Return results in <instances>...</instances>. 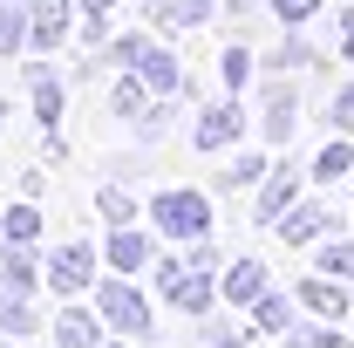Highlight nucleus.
<instances>
[{"label":"nucleus","mask_w":354,"mask_h":348,"mask_svg":"<svg viewBox=\"0 0 354 348\" xmlns=\"http://www.w3.org/2000/svg\"><path fill=\"white\" fill-rule=\"evenodd\" d=\"M320 273H334V280H354V239H334V246L320 253Z\"/></svg>","instance_id":"obj_24"},{"label":"nucleus","mask_w":354,"mask_h":348,"mask_svg":"<svg viewBox=\"0 0 354 348\" xmlns=\"http://www.w3.org/2000/svg\"><path fill=\"white\" fill-rule=\"evenodd\" d=\"M41 328V314L28 307V294L21 287H0V335H35Z\"/></svg>","instance_id":"obj_16"},{"label":"nucleus","mask_w":354,"mask_h":348,"mask_svg":"<svg viewBox=\"0 0 354 348\" xmlns=\"http://www.w3.org/2000/svg\"><path fill=\"white\" fill-rule=\"evenodd\" d=\"M293 205H300V171H293V164H272V171L259 177V205H252V218H259V225H279Z\"/></svg>","instance_id":"obj_5"},{"label":"nucleus","mask_w":354,"mask_h":348,"mask_svg":"<svg viewBox=\"0 0 354 348\" xmlns=\"http://www.w3.org/2000/svg\"><path fill=\"white\" fill-rule=\"evenodd\" d=\"M0 239H7V246H35V239H41V212H35V205L0 212Z\"/></svg>","instance_id":"obj_19"},{"label":"nucleus","mask_w":354,"mask_h":348,"mask_svg":"<svg viewBox=\"0 0 354 348\" xmlns=\"http://www.w3.org/2000/svg\"><path fill=\"white\" fill-rule=\"evenodd\" d=\"M102 348H130V335H116V342H102Z\"/></svg>","instance_id":"obj_34"},{"label":"nucleus","mask_w":354,"mask_h":348,"mask_svg":"<svg viewBox=\"0 0 354 348\" xmlns=\"http://www.w3.org/2000/svg\"><path fill=\"white\" fill-rule=\"evenodd\" d=\"M0 123H7V110H0Z\"/></svg>","instance_id":"obj_35"},{"label":"nucleus","mask_w":354,"mask_h":348,"mask_svg":"<svg viewBox=\"0 0 354 348\" xmlns=\"http://www.w3.org/2000/svg\"><path fill=\"white\" fill-rule=\"evenodd\" d=\"M82 14H88V42H102V21L116 14V0H82Z\"/></svg>","instance_id":"obj_29"},{"label":"nucleus","mask_w":354,"mask_h":348,"mask_svg":"<svg viewBox=\"0 0 354 348\" xmlns=\"http://www.w3.org/2000/svg\"><path fill=\"white\" fill-rule=\"evenodd\" d=\"M327 225H334V212H327V205H320V198H300V205H293V212L279 218V232H286V246H307V239H320V232H327Z\"/></svg>","instance_id":"obj_10"},{"label":"nucleus","mask_w":354,"mask_h":348,"mask_svg":"<svg viewBox=\"0 0 354 348\" xmlns=\"http://www.w3.org/2000/svg\"><path fill=\"white\" fill-rule=\"evenodd\" d=\"M184 260L198 266V273H218V266H225V253L212 246V239H191V253H184Z\"/></svg>","instance_id":"obj_28"},{"label":"nucleus","mask_w":354,"mask_h":348,"mask_svg":"<svg viewBox=\"0 0 354 348\" xmlns=\"http://www.w3.org/2000/svg\"><path fill=\"white\" fill-rule=\"evenodd\" d=\"M334 130H354V82L334 96Z\"/></svg>","instance_id":"obj_31"},{"label":"nucleus","mask_w":354,"mask_h":348,"mask_svg":"<svg viewBox=\"0 0 354 348\" xmlns=\"http://www.w3.org/2000/svg\"><path fill=\"white\" fill-rule=\"evenodd\" d=\"M293 294H300V307L320 314V321H341V314H348V280H334V273H313V280H300Z\"/></svg>","instance_id":"obj_6"},{"label":"nucleus","mask_w":354,"mask_h":348,"mask_svg":"<svg viewBox=\"0 0 354 348\" xmlns=\"http://www.w3.org/2000/svg\"><path fill=\"white\" fill-rule=\"evenodd\" d=\"M212 294H218V287H212V273H198V266H184L171 287H164V301L184 307V314H205V307H212Z\"/></svg>","instance_id":"obj_11"},{"label":"nucleus","mask_w":354,"mask_h":348,"mask_svg":"<svg viewBox=\"0 0 354 348\" xmlns=\"http://www.w3.org/2000/svg\"><path fill=\"white\" fill-rule=\"evenodd\" d=\"M109 110H116V116H143V82H130V76H123V82H116V96H109Z\"/></svg>","instance_id":"obj_26"},{"label":"nucleus","mask_w":354,"mask_h":348,"mask_svg":"<svg viewBox=\"0 0 354 348\" xmlns=\"http://www.w3.org/2000/svg\"><path fill=\"white\" fill-rule=\"evenodd\" d=\"M266 171H272L266 157H232V164H225V191H232V184H259Z\"/></svg>","instance_id":"obj_25"},{"label":"nucleus","mask_w":354,"mask_h":348,"mask_svg":"<svg viewBox=\"0 0 354 348\" xmlns=\"http://www.w3.org/2000/svg\"><path fill=\"white\" fill-rule=\"evenodd\" d=\"M95 314H102L116 335H130V342H143V335H150V301L130 287V273H109V280H95Z\"/></svg>","instance_id":"obj_2"},{"label":"nucleus","mask_w":354,"mask_h":348,"mask_svg":"<svg viewBox=\"0 0 354 348\" xmlns=\"http://www.w3.org/2000/svg\"><path fill=\"white\" fill-rule=\"evenodd\" d=\"M35 116H41L48 130H55V123H62V82H55V76H48V69H35Z\"/></svg>","instance_id":"obj_21"},{"label":"nucleus","mask_w":354,"mask_h":348,"mask_svg":"<svg viewBox=\"0 0 354 348\" xmlns=\"http://www.w3.org/2000/svg\"><path fill=\"white\" fill-rule=\"evenodd\" d=\"M239 130H245V110L225 96V103H212L198 116V150H225V143H239Z\"/></svg>","instance_id":"obj_7"},{"label":"nucleus","mask_w":354,"mask_h":348,"mask_svg":"<svg viewBox=\"0 0 354 348\" xmlns=\"http://www.w3.org/2000/svg\"><path fill=\"white\" fill-rule=\"evenodd\" d=\"M150 218H157L164 239H184V246H191V239H212V205H205V191H184V184H177V191H157V198H150Z\"/></svg>","instance_id":"obj_1"},{"label":"nucleus","mask_w":354,"mask_h":348,"mask_svg":"<svg viewBox=\"0 0 354 348\" xmlns=\"http://www.w3.org/2000/svg\"><path fill=\"white\" fill-rule=\"evenodd\" d=\"M0 348H7V342H0Z\"/></svg>","instance_id":"obj_36"},{"label":"nucleus","mask_w":354,"mask_h":348,"mask_svg":"<svg viewBox=\"0 0 354 348\" xmlns=\"http://www.w3.org/2000/svg\"><path fill=\"white\" fill-rule=\"evenodd\" d=\"M218 69H225V89H239L245 76H252V55H245V48H225V62H218Z\"/></svg>","instance_id":"obj_27"},{"label":"nucleus","mask_w":354,"mask_h":348,"mask_svg":"<svg viewBox=\"0 0 354 348\" xmlns=\"http://www.w3.org/2000/svg\"><path fill=\"white\" fill-rule=\"evenodd\" d=\"M286 348H348L341 321H320V328H286Z\"/></svg>","instance_id":"obj_22"},{"label":"nucleus","mask_w":354,"mask_h":348,"mask_svg":"<svg viewBox=\"0 0 354 348\" xmlns=\"http://www.w3.org/2000/svg\"><path fill=\"white\" fill-rule=\"evenodd\" d=\"M313 177H320V184H341V177H354V143H327V150L313 157Z\"/></svg>","instance_id":"obj_20"},{"label":"nucleus","mask_w":354,"mask_h":348,"mask_svg":"<svg viewBox=\"0 0 354 348\" xmlns=\"http://www.w3.org/2000/svg\"><path fill=\"white\" fill-rule=\"evenodd\" d=\"M293 301H300V294H293ZM293 301H286L279 287H266L259 301H252V321H259V335H286V328H293Z\"/></svg>","instance_id":"obj_15"},{"label":"nucleus","mask_w":354,"mask_h":348,"mask_svg":"<svg viewBox=\"0 0 354 348\" xmlns=\"http://www.w3.org/2000/svg\"><path fill=\"white\" fill-rule=\"evenodd\" d=\"M28 42H35V14H28V7H7V0H0V55H21Z\"/></svg>","instance_id":"obj_17"},{"label":"nucleus","mask_w":354,"mask_h":348,"mask_svg":"<svg viewBox=\"0 0 354 348\" xmlns=\"http://www.w3.org/2000/svg\"><path fill=\"white\" fill-rule=\"evenodd\" d=\"M341 55H354V7L341 14Z\"/></svg>","instance_id":"obj_33"},{"label":"nucleus","mask_w":354,"mask_h":348,"mask_svg":"<svg viewBox=\"0 0 354 348\" xmlns=\"http://www.w3.org/2000/svg\"><path fill=\"white\" fill-rule=\"evenodd\" d=\"M150 253H157V246H150V232H136V225H109V246H102V260L116 266V273H136Z\"/></svg>","instance_id":"obj_8"},{"label":"nucleus","mask_w":354,"mask_h":348,"mask_svg":"<svg viewBox=\"0 0 354 348\" xmlns=\"http://www.w3.org/2000/svg\"><path fill=\"white\" fill-rule=\"evenodd\" d=\"M48 287L55 294H95V246H82V239H68L62 253H48Z\"/></svg>","instance_id":"obj_4"},{"label":"nucleus","mask_w":354,"mask_h":348,"mask_svg":"<svg viewBox=\"0 0 354 348\" xmlns=\"http://www.w3.org/2000/svg\"><path fill=\"white\" fill-rule=\"evenodd\" d=\"M28 14H35V42L28 48H62L68 42V0H35Z\"/></svg>","instance_id":"obj_13"},{"label":"nucleus","mask_w":354,"mask_h":348,"mask_svg":"<svg viewBox=\"0 0 354 348\" xmlns=\"http://www.w3.org/2000/svg\"><path fill=\"white\" fill-rule=\"evenodd\" d=\"M95 205H102L109 225H136V198L123 191V184H102V191H95Z\"/></svg>","instance_id":"obj_23"},{"label":"nucleus","mask_w":354,"mask_h":348,"mask_svg":"<svg viewBox=\"0 0 354 348\" xmlns=\"http://www.w3.org/2000/svg\"><path fill=\"white\" fill-rule=\"evenodd\" d=\"M313 7H320V0H272V14H279V21H293V28L313 21Z\"/></svg>","instance_id":"obj_30"},{"label":"nucleus","mask_w":354,"mask_h":348,"mask_svg":"<svg viewBox=\"0 0 354 348\" xmlns=\"http://www.w3.org/2000/svg\"><path fill=\"white\" fill-rule=\"evenodd\" d=\"M48 266L35 260V253H28V246H7V253H0V287H21V294H35V280H41Z\"/></svg>","instance_id":"obj_14"},{"label":"nucleus","mask_w":354,"mask_h":348,"mask_svg":"<svg viewBox=\"0 0 354 348\" xmlns=\"http://www.w3.org/2000/svg\"><path fill=\"white\" fill-rule=\"evenodd\" d=\"M266 287H272V280H266V266H259V260H232V266H225V280H218V294H225L232 307H252Z\"/></svg>","instance_id":"obj_9"},{"label":"nucleus","mask_w":354,"mask_h":348,"mask_svg":"<svg viewBox=\"0 0 354 348\" xmlns=\"http://www.w3.org/2000/svg\"><path fill=\"white\" fill-rule=\"evenodd\" d=\"M55 342L62 348H102V321H95L88 307H62V314H55Z\"/></svg>","instance_id":"obj_12"},{"label":"nucleus","mask_w":354,"mask_h":348,"mask_svg":"<svg viewBox=\"0 0 354 348\" xmlns=\"http://www.w3.org/2000/svg\"><path fill=\"white\" fill-rule=\"evenodd\" d=\"M293 116H300L293 89H272V96H266V137H272V143H286V137H293Z\"/></svg>","instance_id":"obj_18"},{"label":"nucleus","mask_w":354,"mask_h":348,"mask_svg":"<svg viewBox=\"0 0 354 348\" xmlns=\"http://www.w3.org/2000/svg\"><path fill=\"white\" fill-rule=\"evenodd\" d=\"M116 62H123V69H136V76H143V82L157 89V96H177V89H184L177 62L164 55V48H150L143 35H116Z\"/></svg>","instance_id":"obj_3"},{"label":"nucleus","mask_w":354,"mask_h":348,"mask_svg":"<svg viewBox=\"0 0 354 348\" xmlns=\"http://www.w3.org/2000/svg\"><path fill=\"white\" fill-rule=\"evenodd\" d=\"M212 348H245V335L239 328H212Z\"/></svg>","instance_id":"obj_32"}]
</instances>
